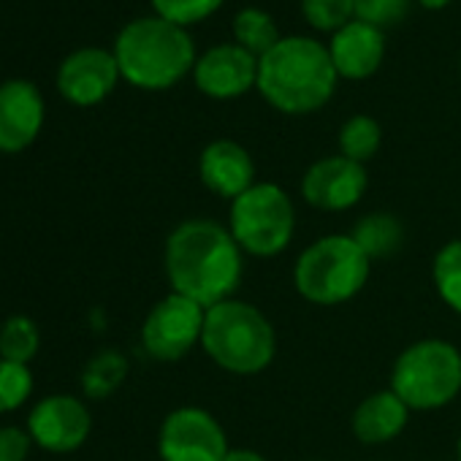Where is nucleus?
Segmentation results:
<instances>
[{"label": "nucleus", "instance_id": "f257e3e1", "mask_svg": "<svg viewBox=\"0 0 461 461\" xmlns=\"http://www.w3.org/2000/svg\"><path fill=\"white\" fill-rule=\"evenodd\" d=\"M163 264L171 294H179L203 310L234 299L245 275L242 248L230 230L212 217L182 220L166 240Z\"/></svg>", "mask_w": 461, "mask_h": 461}, {"label": "nucleus", "instance_id": "f03ea898", "mask_svg": "<svg viewBox=\"0 0 461 461\" xmlns=\"http://www.w3.org/2000/svg\"><path fill=\"white\" fill-rule=\"evenodd\" d=\"M337 82L326 44L312 36H283L258 60L256 90L272 109L302 117L323 109L334 98Z\"/></svg>", "mask_w": 461, "mask_h": 461}, {"label": "nucleus", "instance_id": "7ed1b4c3", "mask_svg": "<svg viewBox=\"0 0 461 461\" xmlns=\"http://www.w3.org/2000/svg\"><path fill=\"white\" fill-rule=\"evenodd\" d=\"M120 77L141 90H168L193 74L198 60L187 28L163 17H139L128 23L114 41Z\"/></svg>", "mask_w": 461, "mask_h": 461}, {"label": "nucleus", "instance_id": "20e7f679", "mask_svg": "<svg viewBox=\"0 0 461 461\" xmlns=\"http://www.w3.org/2000/svg\"><path fill=\"white\" fill-rule=\"evenodd\" d=\"M201 348L222 372L253 377L275 361L277 334L256 304L225 299L206 310Z\"/></svg>", "mask_w": 461, "mask_h": 461}, {"label": "nucleus", "instance_id": "39448f33", "mask_svg": "<svg viewBox=\"0 0 461 461\" xmlns=\"http://www.w3.org/2000/svg\"><path fill=\"white\" fill-rule=\"evenodd\" d=\"M372 275V258L350 234H329L302 250L294 267L299 296L318 307H337L356 299Z\"/></svg>", "mask_w": 461, "mask_h": 461}, {"label": "nucleus", "instance_id": "423d86ee", "mask_svg": "<svg viewBox=\"0 0 461 461\" xmlns=\"http://www.w3.org/2000/svg\"><path fill=\"white\" fill-rule=\"evenodd\" d=\"M391 391L415 412L439 410L461 393V350L447 339H418L391 366Z\"/></svg>", "mask_w": 461, "mask_h": 461}, {"label": "nucleus", "instance_id": "0eeeda50", "mask_svg": "<svg viewBox=\"0 0 461 461\" xmlns=\"http://www.w3.org/2000/svg\"><path fill=\"white\" fill-rule=\"evenodd\" d=\"M228 230L242 253L253 258H275L285 253L296 234V209L291 195L275 182H256L230 201Z\"/></svg>", "mask_w": 461, "mask_h": 461}, {"label": "nucleus", "instance_id": "6e6552de", "mask_svg": "<svg viewBox=\"0 0 461 461\" xmlns=\"http://www.w3.org/2000/svg\"><path fill=\"white\" fill-rule=\"evenodd\" d=\"M206 310L179 294L160 299L144 318L141 345L155 361H179L201 345Z\"/></svg>", "mask_w": 461, "mask_h": 461}, {"label": "nucleus", "instance_id": "1a4fd4ad", "mask_svg": "<svg viewBox=\"0 0 461 461\" xmlns=\"http://www.w3.org/2000/svg\"><path fill=\"white\" fill-rule=\"evenodd\" d=\"M228 450L225 429L203 407H176L160 423V461H222Z\"/></svg>", "mask_w": 461, "mask_h": 461}, {"label": "nucleus", "instance_id": "9d476101", "mask_svg": "<svg viewBox=\"0 0 461 461\" xmlns=\"http://www.w3.org/2000/svg\"><path fill=\"white\" fill-rule=\"evenodd\" d=\"M369 187L366 166L345 158L326 155L315 160L302 176V198L321 212L353 209Z\"/></svg>", "mask_w": 461, "mask_h": 461}, {"label": "nucleus", "instance_id": "9b49d317", "mask_svg": "<svg viewBox=\"0 0 461 461\" xmlns=\"http://www.w3.org/2000/svg\"><path fill=\"white\" fill-rule=\"evenodd\" d=\"M193 82L212 101L242 98L258 85V58L234 41L209 47L193 66Z\"/></svg>", "mask_w": 461, "mask_h": 461}, {"label": "nucleus", "instance_id": "f8f14e48", "mask_svg": "<svg viewBox=\"0 0 461 461\" xmlns=\"http://www.w3.org/2000/svg\"><path fill=\"white\" fill-rule=\"evenodd\" d=\"M93 418L82 399L71 393L44 396L28 415V431L50 453H71L90 437Z\"/></svg>", "mask_w": 461, "mask_h": 461}, {"label": "nucleus", "instance_id": "ddd939ff", "mask_svg": "<svg viewBox=\"0 0 461 461\" xmlns=\"http://www.w3.org/2000/svg\"><path fill=\"white\" fill-rule=\"evenodd\" d=\"M120 66L114 52L101 47H82L71 52L58 71L60 93L77 106L101 104L117 85Z\"/></svg>", "mask_w": 461, "mask_h": 461}, {"label": "nucleus", "instance_id": "4468645a", "mask_svg": "<svg viewBox=\"0 0 461 461\" xmlns=\"http://www.w3.org/2000/svg\"><path fill=\"white\" fill-rule=\"evenodd\" d=\"M198 176L209 193L234 201L256 185V163L240 141L214 139L198 155Z\"/></svg>", "mask_w": 461, "mask_h": 461}, {"label": "nucleus", "instance_id": "2eb2a0df", "mask_svg": "<svg viewBox=\"0 0 461 461\" xmlns=\"http://www.w3.org/2000/svg\"><path fill=\"white\" fill-rule=\"evenodd\" d=\"M329 55L339 79L364 82L375 77L385 58V33L364 20H353L329 36Z\"/></svg>", "mask_w": 461, "mask_h": 461}, {"label": "nucleus", "instance_id": "dca6fc26", "mask_svg": "<svg viewBox=\"0 0 461 461\" xmlns=\"http://www.w3.org/2000/svg\"><path fill=\"white\" fill-rule=\"evenodd\" d=\"M44 122V98L28 79L0 85V152H20L39 136Z\"/></svg>", "mask_w": 461, "mask_h": 461}, {"label": "nucleus", "instance_id": "f3484780", "mask_svg": "<svg viewBox=\"0 0 461 461\" xmlns=\"http://www.w3.org/2000/svg\"><path fill=\"white\" fill-rule=\"evenodd\" d=\"M410 412L412 410L391 388H383L358 402L350 418V429L361 445H385L407 429Z\"/></svg>", "mask_w": 461, "mask_h": 461}, {"label": "nucleus", "instance_id": "a211bd4d", "mask_svg": "<svg viewBox=\"0 0 461 461\" xmlns=\"http://www.w3.org/2000/svg\"><path fill=\"white\" fill-rule=\"evenodd\" d=\"M350 237L372 261H380V258H388L402 250L404 225L399 222V217H393L388 212H372V214H364L353 225Z\"/></svg>", "mask_w": 461, "mask_h": 461}, {"label": "nucleus", "instance_id": "6ab92c4d", "mask_svg": "<svg viewBox=\"0 0 461 461\" xmlns=\"http://www.w3.org/2000/svg\"><path fill=\"white\" fill-rule=\"evenodd\" d=\"M230 36H234V44H240L242 50H248L250 55H256L258 60L277 47L280 28L272 20L269 12L258 9V6H245L234 14V23H230Z\"/></svg>", "mask_w": 461, "mask_h": 461}, {"label": "nucleus", "instance_id": "aec40b11", "mask_svg": "<svg viewBox=\"0 0 461 461\" xmlns=\"http://www.w3.org/2000/svg\"><path fill=\"white\" fill-rule=\"evenodd\" d=\"M383 144V128L369 114H353L339 128V155L366 166Z\"/></svg>", "mask_w": 461, "mask_h": 461}, {"label": "nucleus", "instance_id": "412c9836", "mask_svg": "<svg viewBox=\"0 0 461 461\" xmlns=\"http://www.w3.org/2000/svg\"><path fill=\"white\" fill-rule=\"evenodd\" d=\"M431 283L437 296L461 315V240L445 242L431 261Z\"/></svg>", "mask_w": 461, "mask_h": 461}, {"label": "nucleus", "instance_id": "4be33fe9", "mask_svg": "<svg viewBox=\"0 0 461 461\" xmlns=\"http://www.w3.org/2000/svg\"><path fill=\"white\" fill-rule=\"evenodd\" d=\"M125 375H128L125 356H120L117 350H101L85 366L82 388L93 399H106V396H112L120 388V383L125 380Z\"/></svg>", "mask_w": 461, "mask_h": 461}, {"label": "nucleus", "instance_id": "5701e85b", "mask_svg": "<svg viewBox=\"0 0 461 461\" xmlns=\"http://www.w3.org/2000/svg\"><path fill=\"white\" fill-rule=\"evenodd\" d=\"M39 326L25 315H12L0 326V358L28 366V361L39 353Z\"/></svg>", "mask_w": 461, "mask_h": 461}, {"label": "nucleus", "instance_id": "b1692460", "mask_svg": "<svg viewBox=\"0 0 461 461\" xmlns=\"http://www.w3.org/2000/svg\"><path fill=\"white\" fill-rule=\"evenodd\" d=\"M302 17L318 33H337L356 20V0H302Z\"/></svg>", "mask_w": 461, "mask_h": 461}, {"label": "nucleus", "instance_id": "393cba45", "mask_svg": "<svg viewBox=\"0 0 461 461\" xmlns=\"http://www.w3.org/2000/svg\"><path fill=\"white\" fill-rule=\"evenodd\" d=\"M33 393V372L25 364L0 358V415L12 412Z\"/></svg>", "mask_w": 461, "mask_h": 461}, {"label": "nucleus", "instance_id": "a878e982", "mask_svg": "<svg viewBox=\"0 0 461 461\" xmlns=\"http://www.w3.org/2000/svg\"><path fill=\"white\" fill-rule=\"evenodd\" d=\"M222 4L225 0H152V9L158 17L179 28H190L217 14Z\"/></svg>", "mask_w": 461, "mask_h": 461}, {"label": "nucleus", "instance_id": "bb28decb", "mask_svg": "<svg viewBox=\"0 0 461 461\" xmlns=\"http://www.w3.org/2000/svg\"><path fill=\"white\" fill-rule=\"evenodd\" d=\"M415 0H356V20H364L380 31L399 25Z\"/></svg>", "mask_w": 461, "mask_h": 461}, {"label": "nucleus", "instance_id": "cd10ccee", "mask_svg": "<svg viewBox=\"0 0 461 461\" xmlns=\"http://www.w3.org/2000/svg\"><path fill=\"white\" fill-rule=\"evenodd\" d=\"M33 437L20 426H0V461H25L31 453Z\"/></svg>", "mask_w": 461, "mask_h": 461}, {"label": "nucleus", "instance_id": "c85d7f7f", "mask_svg": "<svg viewBox=\"0 0 461 461\" xmlns=\"http://www.w3.org/2000/svg\"><path fill=\"white\" fill-rule=\"evenodd\" d=\"M222 461H269V458L253 447H230Z\"/></svg>", "mask_w": 461, "mask_h": 461}, {"label": "nucleus", "instance_id": "c756f323", "mask_svg": "<svg viewBox=\"0 0 461 461\" xmlns=\"http://www.w3.org/2000/svg\"><path fill=\"white\" fill-rule=\"evenodd\" d=\"M415 4L426 12H442L453 4V0H415Z\"/></svg>", "mask_w": 461, "mask_h": 461}, {"label": "nucleus", "instance_id": "7c9ffc66", "mask_svg": "<svg viewBox=\"0 0 461 461\" xmlns=\"http://www.w3.org/2000/svg\"><path fill=\"white\" fill-rule=\"evenodd\" d=\"M456 461H461V437H458V445H456Z\"/></svg>", "mask_w": 461, "mask_h": 461}, {"label": "nucleus", "instance_id": "2f4dec72", "mask_svg": "<svg viewBox=\"0 0 461 461\" xmlns=\"http://www.w3.org/2000/svg\"><path fill=\"white\" fill-rule=\"evenodd\" d=\"M458 68H461V55H458Z\"/></svg>", "mask_w": 461, "mask_h": 461}]
</instances>
